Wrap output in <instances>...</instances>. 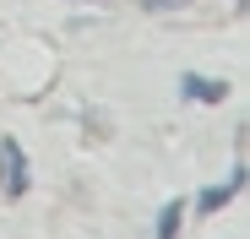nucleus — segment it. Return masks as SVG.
Listing matches in <instances>:
<instances>
[{
	"instance_id": "1",
	"label": "nucleus",
	"mask_w": 250,
	"mask_h": 239,
	"mask_svg": "<svg viewBox=\"0 0 250 239\" xmlns=\"http://www.w3.org/2000/svg\"><path fill=\"white\" fill-rule=\"evenodd\" d=\"M0 179H6V196H11V201L27 196V158H22V141H17V136L0 141Z\"/></svg>"
},
{
	"instance_id": "2",
	"label": "nucleus",
	"mask_w": 250,
	"mask_h": 239,
	"mask_svg": "<svg viewBox=\"0 0 250 239\" xmlns=\"http://www.w3.org/2000/svg\"><path fill=\"white\" fill-rule=\"evenodd\" d=\"M239 190H245V163H234V174H229L223 185H207V190L196 196V212H218V207H229Z\"/></svg>"
},
{
	"instance_id": "3",
	"label": "nucleus",
	"mask_w": 250,
	"mask_h": 239,
	"mask_svg": "<svg viewBox=\"0 0 250 239\" xmlns=\"http://www.w3.org/2000/svg\"><path fill=\"white\" fill-rule=\"evenodd\" d=\"M180 98H190V103H223V98H229V82H212V76L185 71V76H180Z\"/></svg>"
},
{
	"instance_id": "4",
	"label": "nucleus",
	"mask_w": 250,
	"mask_h": 239,
	"mask_svg": "<svg viewBox=\"0 0 250 239\" xmlns=\"http://www.w3.org/2000/svg\"><path fill=\"white\" fill-rule=\"evenodd\" d=\"M180 223H185V201L174 196V201H163V212H158L152 234H158V239H180Z\"/></svg>"
},
{
	"instance_id": "5",
	"label": "nucleus",
	"mask_w": 250,
	"mask_h": 239,
	"mask_svg": "<svg viewBox=\"0 0 250 239\" xmlns=\"http://www.w3.org/2000/svg\"><path fill=\"white\" fill-rule=\"evenodd\" d=\"M185 0H142V11H180Z\"/></svg>"
}]
</instances>
